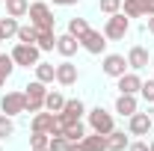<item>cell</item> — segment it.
Returning a JSON list of instances; mask_svg holds the SVG:
<instances>
[{
	"mask_svg": "<svg viewBox=\"0 0 154 151\" xmlns=\"http://www.w3.org/2000/svg\"><path fill=\"white\" fill-rule=\"evenodd\" d=\"M107 42H122V39L131 33V18L125 15V12H116V15H107V24H104V30H101Z\"/></svg>",
	"mask_w": 154,
	"mask_h": 151,
	"instance_id": "cell-1",
	"label": "cell"
},
{
	"mask_svg": "<svg viewBox=\"0 0 154 151\" xmlns=\"http://www.w3.org/2000/svg\"><path fill=\"white\" fill-rule=\"evenodd\" d=\"M86 122H89V131L92 133H113L116 131V122H113V113H107L104 107H92L86 110Z\"/></svg>",
	"mask_w": 154,
	"mask_h": 151,
	"instance_id": "cell-2",
	"label": "cell"
},
{
	"mask_svg": "<svg viewBox=\"0 0 154 151\" xmlns=\"http://www.w3.org/2000/svg\"><path fill=\"white\" fill-rule=\"evenodd\" d=\"M27 15H30V24H33L36 30H54V27H57V18H54L51 6H48V3H42V0L30 3Z\"/></svg>",
	"mask_w": 154,
	"mask_h": 151,
	"instance_id": "cell-3",
	"label": "cell"
},
{
	"mask_svg": "<svg viewBox=\"0 0 154 151\" xmlns=\"http://www.w3.org/2000/svg\"><path fill=\"white\" fill-rule=\"evenodd\" d=\"M9 57L15 59V65H21V68H36L38 62H42V51H38L36 45H21L18 42Z\"/></svg>",
	"mask_w": 154,
	"mask_h": 151,
	"instance_id": "cell-4",
	"label": "cell"
},
{
	"mask_svg": "<svg viewBox=\"0 0 154 151\" xmlns=\"http://www.w3.org/2000/svg\"><path fill=\"white\" fill-rule=\"evenodd\" d=\"M45 95H48V86L45 83H27L24 86V101H27V110L24 113H38V110H45Z\"/></svg>",
	"mask_w": 154,
	"mask_h": 151,
	"instance_id": "cell-5",
	"label": "cell"
},
{
	"mask_svg": "<svg viewBox=\"0 0 154 151\" xmlns=\"http://www.w3.org/2000/svg\"><path fill=\"white\" fill-rule=\"evenodd\" d=\"M101 71L107 77H122L125 71H131V65H128V57H122V54H104L101 59Z\"/></svg>",
	"mask_w": 154,
	"mask_h": 151,
	"instance_id": "cell-6",
	"label": "cell"
},
{
	"mask_svg": "<svg viewBox=\"0 0 154 151\" xmlns=\"http://www.w3.org/2000/svg\"><path fill=\"white\" fill-rule=\"evenodd\" d=\"M107 45H110V42H107V36H104L101 30H89L86 36L80 39V48H83L86 54H92V57H101V54L107 51Z\"/></svg>",
	"mask_w": 154,
	"mask_h": 151,
	"instance_id": "cell-7",
	"label": "cell"
},
{
	"mask_svg": "<svg viewBox=\"0 0 154 151\" xmlns=\"http://www.w3.org/2000/svg\"><path fill=\"white\" fill-rule=\"evenodd\" d=\"M151 128H154L151 113H139V110H136V113L128 119V133H131V136H148Z\"/></svg>",
	"mask_w": 154,
	"mask_h": 151,
	"instance_id": "cell-8",
	"label": "cell"
},
{
	"mask_svg": "<svg viewBox=\"0 0 154 151\" xmlns=\"http://www.w3.org/2000/svg\"><path fill=\"white\" fill-rule=\"evenodd\" d=\"M0 110L6 116H21L24 110H27V101H24V92H6L3 98H0Z\"/></svg>",
	"mask_w": 154,
	"mask_h": 151,
	"instance_id": "cell-9",
	"label": "cell"
},
{
	"mask_svg": "<svg viewBox=\"0 0 154 151\" xmlns=\"http://www.w3.org/2000/svg\"><path fill=\"white\" fill-rule=\"evenodd\" d=\"M77 80H80V71H77V65L71 59H62L57 65V83L59 86H74Z\"/></svg>",
	"mask_w": 154,
	"mask_h": 151,
	"instance_id": "cell-10",
	"label": "cell"
},
{
	"mask_svg": "<svg viewBox=\"0 0 154 151\" xmlns=\"http://www.w3.org/2000/svg\"><path fill=\"white\" fill-rule=\"evenodd\" d=\"M139 86H142V77L136 71H125L122 77H116V89L125 95H139Z\"/></svg>",
	"mask_w": 154,
	"mask_h": 151,
	"instance_id": "cell-11",
	"label": "cell"
},
{
	"mask_svg": "<svg viewBox=\"0 0 154 151\" xmlns=\"http://www.w3.org/2000/svg\"><path fill=\"white\" fill-rule=\"evenodd\" d=\"M128 65H131V71H142V68H148V65H151L148 51H145L142 45H134V48L128 51Z\"/></svg>",
	"mask_w": 154,
	"mask_h": 151,
	"instance_id": "cell-12",
	"label": "cell"
},
{
	"mask_svg": "<svg viewBox=\"0 0 154 151\" xmlns=\"http://www.w3.org/2000/svg\"><path fill=\"white\" fill-rule=\"evenodd\" d=\"M80 51V39H74L71 33H62V36H57V54L62 59H71Z\"/></svg>",
	"mask_w": 154,
	"mask_h": 151,
	"instance_id": "cell-13",
	"label": "cell"
},
{
	"mask_svg": "<svg viewBox=\"0 0 154 151\" xmlns=\"http://www.w3.org/2000/svg\"><path fill=\"white\" fill-rule=\"evenodd\" d=\"M136 110H139V101H136V95H125V92H119V98H116V113L131 119Z\"/></svg>",
	"mask_w": 154,
	"mask_h": 151,
	"instance_id": "cell-14",
	"label": "cell"
},
{
	"mask_svg": "<svg viewBox=\"0 0 154 151\" xmlns=\"http://www.w3.org/2000/svg\"><path fill=\"white\" fill-rule=\"evenodd\" d=\"M30 128H33V131H42V133H51L57 128V113H48V110L42 113V110H38V113L33 116V125H30Z\"/></svg>",
	"mask_w": 154,
	"mask_h": 151,
	"instance_id": "cell-15",
	"label": "cell"
},
{
	"mask_svg": "<svg viewBox=\"0 0 154 151\" xmlns=\"http://www.w3.org/2000/svg\"><path fill=\"white\" fill-rule=\"evenodd\" d=\"M36 48L38 51H54L57 48V30H36Z\"/></svg>",
	"mask_w": 154,
	"mask_h": 151,
	"instance_id": "cell-16",
	"label": "cell"
},
{
	"mask_svg": "<svg viewBox=\"0 0 154 151\" xmlns=\"http://www.w3.org/2000/svg\"><path fill=\"white\" fill-rule=\"evenodd\" d=\"M128 145H131V139L125 136V131L107 133V151H128Z\"/></svg>",
	"mask_w": 154,
	"mask_h": 151,
	"instance_id": "cell-17",
	"label": "cell"
},
{
	"mask_svg": "<svg viewBox=\"0 0 154 151\" xmlns=\"http://www.w3.org/2000/svg\"><path fill=\"white\" fill-rule=\"evenodd\" d=\"M36 80L45 83V86L54 83V80H57V65H54V62H38L36 65Z\"/></svg>",
	"mask_w": 154,
	"mask_h": 151,
	"instance_id": "cell-18",
	"label": "cell"
},
{
	"mask_svg": "<svg viewBox=\"0 0 154 151\" xmlns=\"http://www.w3.org/2000/svg\"><path fill=\"white\" fill-rule=\"evenodd\" d=\"M80 142H83L86 151H107V136L104 133H86Z\"/></svg>",
	"mask_w": 154,
	"mask_h": 151,
	"instance_id": "cell-19",
	"label": "cell"
},
{
	"mask_svg": "<svg viewBox=\"0 0 154 151\" xmlns=\"http://www.w3.org/2000/svg\"><path fill=\"white\" fill-rule=\"evenodd\" d=\"M62 133H65V139H68V142H80V139L86 136V128H83V122L77 119V122H71V125H65Z\"/></svg>",
	"mask_w": 154,
	"mask_h": 151,
	"instance_id": "cell-20",
	"label": "cell"
},
{
	"mask_svg": "<svg viewBox=\"0 0 154 151\" xmlns=\"http://www.w3.org/2000/svg\"><path fill=\"white\" fill-rule=\"evenodd\" d=\"M3 3H6V15L12 18H24L30 9V0H3Z\"/></svg>",
	"mask_w": 154,
	"mask_h": 151,
	"instance_id": "cell-21",
	"label": "cell"
},
{
	"mask_svg": "<svg viewBox=\"0 0 154 151\" xmlns=\"http://www.w3.org/2000/svg\"><path fill=\"white\" fill-rule=\"evenodd\" d=\"M62 107H65V98H62L57 89H54V92L48 89V95H45V110H48V113H59Z\"/></svg>",
	"mask_w": 154,
	"mask_h": 151,
	"instance_id": "cell-22",
	"label": "cell"
},
{
	"mask_svg": "<svg viewBox=\"0 0 154 151\" xmlns=\"http://www.w3.org/2000/svg\"><path fill=\"white\" fill-rule=\"evenodd\" d=\"M12 71H15V59L9 54H0V86H6V80L12 77Z\"/></svg>",
	"mask_w": 154,
	"mask_h": 151,
	"instance_id": "cell-23",
	"label": "cell"
},
{
	"mask_svg": "<svg viewBox=\"0 0 154 151\" xmlns=\"http://www.w3.org/2000/svg\"><path fill=\"white\" fill-rule=\"evenodd\" d=\"M18 18H12V15H6V18H0V33H3V39H15L18 36Z\"/></svg>",
	"mask_w": 154,
	"mask_h": 151,
	"instance_id": "cell-24",
	"label": "cell"
},
{
	"mask_svg": "<svg viewBox=\"0 0 154 151\" xmlns=\"http://www.w3.org/2000/svg\"><path fill=\"white\" fill-rule=\"evenodd\" d=\"M89 30H92V27L86 24V18H71V21H68V30H65V33H71L74 39H83Z\"/></svg>",
	"mask_w": 154,
	"mask_h": 151,
	"instance_id": "cell-25",
	"label": "cell"
},
{
	"mask_svg": "<svg viewBox=\"0 0 154 151\" xmlns=\"http://www.w3.org/2000/svg\"><path fill=\"white\" fill-rule=\"evenodd\" d=\"M15 39H18L21 45H36V27H33V24H21Z\"/></svg>",
	"mask_w": 154,
	"mask_h": 151,
	"instance_id": "cell-26",
	"label": "cell"
},
{
	"mask_svg": "<svg viewBox=\"0 0 154 151\" xmlns=\"http://www.w3.org/2000/svg\"><path fill=\"white\" fill-rule=\"evenodd\" d=\"M9 136H15V122H12V116L0 113V142L9 139Z\"/></svg>",
	"mask_w": 154,
	"mask_h": 151,
	"instance_id": "cell-27",
	"label": "cell"
},
{
	"mask_svg": "<svg viewBox=\"0 0 154 151\" xmlns=\"http://www.w3.org/2000/svg\"><path fill=\"white\" fill-rule=\"evenodd\" d=\"M65 113H71L74 119H80V116L86 113V104L80 101V98H65V107H62Z\"/></svg>",
	"mask_w": 154,
	"mask_h": 151,
	"instance_id": "cell-28",
	"label": "cell"
},
{
	"mask_svg": "<svg viewBox=\"0 0 154 151\" xmlns=\"http://www.w3.org/2000/svg\"><path fill=\"white\" fill-rule=\"evenodd\" d=\"M136 6V15L139 18H148V15H154V0H131Z\"/></svg>",
	"mask_w": 154,
	"mask_h": 151,
	"instance_id": "cell-29",
	"label": "cell"
},
{
	"mask_svg": "<svg viewBox=\"0 0 154 151\" xmlns=\"http://www.w3.org/2000/svg\"><path fill=\"white\" fill-rule=\"evenodd\" d=\"M48 142H51V133L33 131V136H30V151L33 148H48Z\"/></svg>",
	"mask_w": 154,
	"mask_h": 151,
	"instance_id": "cell-30",
	"label": "cell"
},
{
	"mask_svg": "<svg viewBox=\"0 0 154 151\" xmlns=\"http://www.w3.org/2000/svg\"><path fill=\"white\" fill-rule=\"evenodd\" d=\"M98 9L104 15H116V12H122V0H98Z\"/></svg>",
	"mask_w": 154,
	"mask_h": 151,
	"instance_id": "cell-31",
	"label": "cell"
},
{
	"mask_svg": "<svg viewBox=\"0 0 154 151\" xmlns=\"http://www.w3.org/2000/svg\"><path fill=\"white\" fill-rule=\"evenodd\" d=\"M139 95H142V101H145V104H154V77H151V80H142Z\"/></svg>",
	"mask_w": 154,
	"mask_h": 151,
	"instance_id": "cell-32",
	"label": "cell"
},
{
	"mask_svg": "<svg viewBox=\"0 0 154 151\" xmlns=\"http://www.w3.org/2000/svg\"><path fill=\"white\" fill-rule=\"evenodd\" d=\"M65 145H68V139H65L62 133H54L51 142H48V148H51V151H65Z\"/></svg>",
	"mask_w": 154,
	"mask_h": 151,
	"instance_id": "cell-33",
	"label": "cell"
},
{
	"mask_svg": "<svg viewBox=\"0 0 154 151\" xmlns=\"http://www.w3.org/2000/svg\"><path fill=\"white\" fill-rule=\"evenodd\" d=\"M128 151H151V148H148V142L136 139V142H131V145H128Z\"/></svg>",
	"mask_w": 154,
	"mask_h": 151,
	"instance_id": "cell-34",
	"label": "cell"
},
{
	"mask_svg": "<svg viewBox=\"0 0 154 151\" xmlns=\"http://www.w3.org/2000/svg\"><path fill=\"white\" fill-rule=\"evenodd\" d=\"M65 151H86V148H83V142H68Z\"/></svg>",
	"mask_w": 154,
	"mask_h": 151,
	"instance_id": "cell-35",
	"label": "cell"
},
{
	"mask_svg": "<svg viewBox=\"0 0 154 151\" xmlns=\"http://www.w3.org/2000/svg\"><path fill=\"white\" fill-rule=\"evenodd\" d=\"M54 6H74V3H80V0H51Z\"/></svg>",
	"mask_w": 154,
	"mask_h": 151,
	"instance_id": "cell-36",
	"label": "cell"
},
{
	"mask_svg": "<svg viewBox=\"0 0 154 151\" xmlns=\"http://www.w3.org/2000/svg\"><path fill=\"white\" fill-rule=\"evenodd\" d=\"M145 27H148V33L154 36V15H148V18H145Z\"/></svg>",
	"mask_w": 154,
	"mask_h": 151,
	"instance_id": "cell-37",
	"label": "cell"
},
{
	"mask_svg": "<svg viewBox=\"0 0 154 151\" xmlns=\"http://www.w3.org/2000/svg\"><path fill=\"white\" fill-rule=\"evenodd\" d=\"M148 148H151V151H154V139H151V142H148Z\"/></svg>",
	"mask_w": 154,
	"mask_h": 151,
	"instance_id": "cell-38",
	"label": "cell"
},
{
	"mask_svg": "<svg viewBox=\"0 0 154 151\" xmlns=\"http://www.w3.org/2000/svg\"><path fill=\"white\" fill-rule=\"evenodd\" d=\"M33 151H51V148H33Z\"/></svg>",
	"mask_w": 154,
	"mask_h": 151,
	"instance_id": "cell-39",
	"label": "cell"
},
{
	"mask_svg": "<svg viewBox=\"0 0 154 151\" xmlns=\"http://www.w3.org/2000/svg\"><path fill=\"white\" fill-rule=\"evenodd\" d=\"M3 42H6V39H3V33H0V45H3Z\"/></svg>",
	"mask_w": 154,
	"mask_h": 151,
	"instance_id": "cell-40",
	"label": "cell"
},
{
	"mask_svg": "<svg viewBox=\"0 0 154 151\" xmlns=\"http://www.w3.org/2000/svg\"><path fill=\"white\" fill-rule=\"evenodd\" d=\"M151 122H154V107H151Z\"/></svg>",
	"mask_w": 154,
	"mask_h": 151,
	"instance_id": "cell-41",
	"label": "cell"
},
{
	"mask_svg": "<svg viewBox=\"0 0 154 151\" xmlns=\"http://www.w3.org/2000/svg\"><path fill=\"white\" fill-rule=\"evenodd\" d=\"M151 68H154V57H151Z\"/></svg>",
	"mask_w": 154,
	"mask_h": 151,
	"instance_id": "cell-42",
	"label": "cell"
},
{
	"mask_svg": "<svg viewBox=\"0 0 154 151\" xmlns=\"http://www.w3.org/2000/svg\"><path fill=\"white\" fill-rule=\"evenodd\" d=\"M0 151H3V145H0Z\"/></svg>",
	"mask_w": 154,
	"mask_h": 151,
	"instance_id": "cell-43",
	"label": "cell"
}]
</instances>
